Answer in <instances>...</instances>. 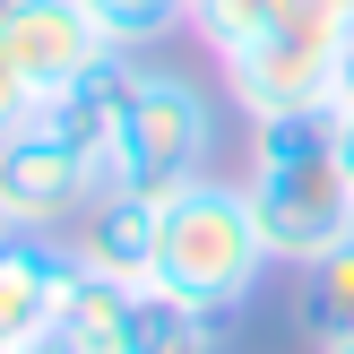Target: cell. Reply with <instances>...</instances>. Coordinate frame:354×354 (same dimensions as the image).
<instances>
[{
  "label": "cell",
  "instance_id": "5",
  "mask_svg": "<svg viewBox=\"0 0 354 354\" xmlns=\"http://www.w3.org/2000/svg\"><path fill=\"white\" fill-rule=\"evenodd\" d=\"M104 165L86 147H69L52 121H26L17 138H0V216L17 234H69L95 207Z\"/></svg>",
  "mask_w": 354,
  "mask_h": 354
},
{
  "label": "cell",
  "instance_id": "4",
  "mask_svg": "<svg viewBox=\"0 0 354 354\" xmlns=\"http://www.w3.org/2000/svg\"><path fill=\"white\" fill-rule=\"evenodd\" d=\"M346 44H354V26H346V17H328L320 0H311L294 26L259 35L251 52L225 61V95L242 104L251 130H259V121H286V113H328V104H337Z\"/></svg>",
  "mask_w": 354,
  "mask_h": 354
},
{
  "label": "cell",
  "instance_id": "10",
  "mask_svg": "<svg viewBox=\"0 0 354 354\" xmlns=\"http://www.w3.org/2000/svg\"><path fill=\"white\" fill-rule=\"evenodd\" d=\"M216 328H225L216 311L182 303V294H165V286H138L113 354H216Z\"/></svg>",
  "mask_w": 354,
  "mask_h": 354
},
{
  "label": "cell",
  "instance_id": "19",
  "mask_svg": "<svg viewBox=\"0 0 354 354\" xmlns=\"http://www.w3.org/2000/svg\"><path fill=\"white\" fill-rule=\"evenodd\" d=\"M320 354H354V337H337V346H320Z\"/></svg>",
  "mask_w": 354,
  "mask_h": 354
},
{
  "label": "cell",
  "instance_id": "1",
  "mask_svg": "<svg viewBox=\"0 0 354 354\" xmlns=\"http://www.w3.org/2000/svg\"><path fill=\"white\" fill-rule=\"evenodd\" d=\"M242 190H251V216H259V234H268L277 268H311V259H328L337 242H354V173L337 156V104H328V113L259 121Z\"/></svg>",
  "mask_w": 354,
  "mask_h": 354
},
{
  "label": "cell",
  "instance_id": "3",
  "mask_svg": "<svg viewBox=\"0 0 354 354\" xmlns=\"http://www.w3.org/2000/svg\"><path fill=\"white\" fill-rule=\"evenodd\" d=\"M207 165H216V104H207V86L165 69V61H138L130 95H121V121H113V147H104V182L138 190V199H173Z\"/></svg>",
  "mask_w": 354,
  "mask_h": 354
},
{
  "label": "cell",
  "instance_id": "7",
  "mask_svg": "<svg viewBox=\"0 0 354 354\" xmlns=\"http://www.w3.org/2000/svg\"><path fill=\"white\" fill-rule=\"evenodd\" d=\"M156 216H165V199H138V190L104 182L95 207H86L78 225H69V251H78V268L95 277H121V286H156Z\"/></svg>",
  "mask_w": 354,
  "mask_h": 354
},
{
  "label": "cell",
  "instance_id": "15",
  "mask_svg": "<svg viewBox=\"0 0 354 354\" xmlns=\"http://www.w3.org/2000/svg\"><path fill=\"white\" fill-rule=\"evenodd\" d=\"M26 121H44V86L26 78V61H17L9 44H0V138H17Z\"/></svg>",
  "mask_w": 354,
  "mask_h": 354
},
{
  "label": "cell",
  "instance_id": "17",
  "mask_svg": "<svg viewBox=\"0 0 354 354\" xmlns=\"http://www.w3.org/2000/svg\"><path fill=\"white\" fill-rule=\"evenodd\" d=\"M337 113H354V44H346V69H337Z\"/></svg>",
  "mask_w": 354,
  "mask_h": 354
},
{
  "label": "cell",
  "instance_id": "11",
  "mask_svg": "<svg viewBox=\"0 0 354 354\" xmlns=\"http://www.w3.org/2000/svg\"><path fill=\"white\" fill-rule=\"evenodd\" d=\"M130 294L138 286H121V277H95V268H69V294H61V337L78 346V354H113L121 346V320H130Z\"/></svg>",
  "mask_w": 354,
  "mask_h": 354
},
{
  "label": "cell",
  "instance_id": "12",
  "mask_svg": "<svg viewBox=\"0 0 354 354\" xmlns=\"http://www.w3.org/2000/svg\"><path fill=\"white\" fill-rule=\"evenodd\" d=\"M311 0H199L190 9V35H199L216 61H234V52H251L259 35H277V26H294Z\"/></svg>",
  "mask_w": 354,
  "mask_h": 354
},
{
  "label": "cell",
  "instance_id": "21",
  "mask_svg": "<svg viewBox=\"0 0 354 354\" xmlns=\"http://www.w3.org/2000/svg\"><path fill=\"white\" fill-rule=\"evenodd\" d=\"M0 354H17V346H9V337H0Z\"/></svg>",
  "mask_w": 354,
  "mask_h": 354
},
{
  "label": "cell",
  "instance_id": "9",
  "mask_svg": "<svg viewBox=\"0 0 354 354\" xmlns=\"http://www.w3.org/2000/svg\"><path fill=\"white\" fill-rule=\"evenodd\" d=\"M130 78H138V52H113V61H95L78 86H61V95L44 104V121L69 138V147H86L104 165V147H113V121H121V95H130Z\"/></svg>",
  "mask_w": 354,
  "mask_h": 354
},
{
  "label": "cell",
  "instance_id": "18",
  "mask_svg": "<svg viewBox=\"0 0 354 354\" xmlns=\"http://www.w3.org/2000/svg\"><path fill=\"white\" fill-rule=\"evenodd\" d=\"M320 9H328V17H346V26H354V0H320Z\"/></svg>",
  "mask_w": 354,
  "mask_h": 354
},
{
  "label": "cell",
  "instance_id": "14",
  "mask_svg": "<svg viewBox=\"0 0 354 354\" xmlns=\"http://www.w3.org/2000/svg\"><path fill=\"white\" fill-rule=\"evenodd\" d=\"M86 9H95V26L113 35L121 52H147V44H165V35H182L199 0H86Z\"/></svg>",
  "mask_w": 354,
  "mask_h": 354
},
{
  "label": "cell",
  "instance_id": "8",
  "mask_svg": "<svg viewBox=\"0 0 354 354\" xmlns=\"http://www.w3.org/2000/svg\"><path fill=\"white\" fill-rule=\"evenodd\" d=\"M69 268H78V251H69L61 234H9L0 242V337L9 346L44 337V328L61 320Z\"/></svg>",
  "mask_w": 354,
  "mask_h": 354
},
{
  "label": "cell",
  "instance_id": "6",
  "mask_svg": "<svg viewBox=\"0 0 354 354\" xmlns=\"http://www.w3.org/2000/svg\"><path fill=\"white\" fill-rule=\"evenodd\" d=\"M0 44L26 61V78L44 86V104L61 95V86H78L95 61H113V35L95 26V9L86 0H0Z\"/></svg>",
  "mask_w": 354,
  "mask_h": 354
},
{
  "label": "cell",
  "instance_id": "16",
  "mask_svg": "<svg viewBox=\"0 0 354 354\" xmlns=\"http://www.w3.org/2000/svg\"><path fill=\"white\" fill-rule=\"evenodd\" d=\"M17 354H78V346H69V337H61V328H44V337H26V346H17Z\"/></svg>",
  "mask_w": 354,
  "mask_h": 354
},
{
  "label": "cell",
  "instance_id": "2",
  "mask_svg": "<svg viewBox=\"0 0 354 354\" xmlns=\"http://www.w3.org/2000/svg\"><path fill=\"white\" fill-rule=\"evenodd\" d=\"M268 268H277V251H268V234H259L242 182L199 173L190 190L165 199V216H156V286L165 294L234 320V311L268 286Z\"/></svg>",
  "mask_w": 354,
  "mask_h": 354
},
{
  "label": "cell",
  "instance_id": "20",
  "mask_svg": "<svg viewBox=\"0 0 354 354\" xmlns=\"http://www.w3.org/2000/svg\"><path fill=\"white\" fill-rule=\"evenodd\" d=\"M9 234H17V225H9V216H0V242H9Z\"/></svg>",
  "mask_w": 354,
  "mask_h": 354
},
{
  "label": "cell",
  "instance_id": "13",
  "mask_svg": "<svg viewBox=\"0 0 354 354\" xmlns=\"http://www.w3.org/2000/svg\"><path fill=\"white\" fill-rule=\"evenodd\" d=\"M303 328H311L320 346L354 337V242H337L328 259L303 268Z\"/></svg>",
  "mask_w": 354,
  "mask_h": 354
}]
</instances>
